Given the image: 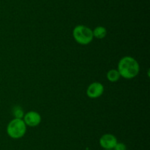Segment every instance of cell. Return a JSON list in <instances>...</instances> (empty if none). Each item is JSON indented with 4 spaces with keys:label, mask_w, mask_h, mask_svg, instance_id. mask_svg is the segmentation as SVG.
Instances as JSON below:
<instances>
[{
    "label": "cell",
    "mask_w": 150,
    "mask_h": 150,
    "mask_svg": "<svg viewBox=\"0 0 150 150\" xmlns=\"http://www.w3.org/2000/svg\"><path fill=\"white\" fill-rule=\"evenodd\" d=\"M117 70L120 76L127 79L135 78L139 75L140 71L139 63L134 57L125 56L119 61Z\"/></svg>",
    "instance_id": "1"
},
{
    "label": "cell",
    "mask_w": 150,
    "mask_h": 150,
    "mask_svg": "<svg viewBox=\"0 0 150 150\" xmlns=\"http://www.w3.org/2000/svg\"><path fill=\"white\" fill-rule=\"evenodd\" d=\"M74 40L81 45H87L93 40L92 30L85 25H77L73 30Z\"/></svg>",
    "instance_id": "2"
},
{
    "label": "cell",
    "mask_w": 150,
    "mask_h": 150,
    "mask_svg": "<svg viewBox=\"0 0 150 150\" xmlns=\"http://www.w3.org/2000/svg\"><path fill=\"white\" fill-rule=\"evenodd\" d=\"M26 125L23 119L14 118L10 121L7 126V133L13 139L22 138L26 134Z\"/></svg>",
    "instance_id": "3"
},
{
    "label": "cell",
    "mask_w": 150,
    "mask_h": 150,
    "mask_svg": "<svg viewBox=\"0 0 150 150\" xmlns=\"http://www.w3.org/2000/svg\"><path fill=\"white\" fill-rule=\"evenodd\" d=\"M104 92V86L99 82L91 83L86 89V95L90 99H97L101 96Z\"/></svg>",
    "instance_id": "4"
},
{
    "label": "cell",
    "mask_w": 150,
    "mask_h": 150,
    "mask_svg": "<svg viewBox=\"0 0 150 150\" xmlns=\"http://www.w3.org/2000/svg\"><path fill=\"white\" fill-rule=\"evenodd\" d=\"M23 120L26 126L34 127V126H38L40 124L42 118H41L40 114L39 113L31 110V111L25 113L23 117Z\"/></svg>",
    "instance_id": "5"
},
{
    "label": "cell",
    "mask_w": 150,
    "mask_h": 150,
    "mask_svg": "<svg viewBox=\"0 0 150 150\" xmlns=\"http://www.w3.org/2000/svg\"><path fill=\"white\" fill-rule=\"evenodd\" d=\"M117 143V138L112 134H105L100 138V145L105 149H112L114 148Z\"/></svg>",
    "instance_id": "6"
},
{
    "label": "cell",
    "mask_w": 150,
    "mask_h": 150,
    "mask_svg": "<svg viewBox=\"0 0 150 150\" xmlns=\"http://www.w3.org/2000/svg\"><path fill=\"white\" fill-rule=\"evenodd\" d=\"M92 33H93L94 38H97V39H103L105 38L107 35V29L106 28L104 27L103 26H96L95 29L92 30Z\"/></svg>",
    "instance_id": "7"
},
{
    "label": "cell",
    "mask_w": 150,
    "mask_h": 150,
    "mask_svg": "<svg viewBox=\"0 0 150 150\" xmlns=\"http://www.w3.org/2000/svg\"><path fill=\"white\" fill-rule=\"evenodd\" d=\"M120 74L117 69H111L106 74V78L109 82H116L120 79Z\"/></svg>",
    "instance_id": "8"
},
{
    "label": "cell",
    "mask_w": 150,
    "mask_h": 150,
    "mask_svg": "<svg viewBox=\"0 0 150 150\" xmlns=\"http://www.w3.org/2000/svg\"><path fill=\"white\" fill-rule=\"evenodd\" d=\"M13 114L16 119H23L24 113H23V109L19 106H16L13 109Z\"/></svg>",
    "instance_id": "9"
},
{
    "label": "cell",
    "mask_w": 150,
    "mask_h": 150,
    "mask_svg": "<svg viewBox=\"0 0 150 150\" xmlns=\"http://www.w3.org/2000/svg\"><path fill=\"white\" fill-rule=\"evenodd\" d=\"M114 150H126L127 147H126L125 144L123 143H117L116 146H114Z\"/></svg>",
    "instance_id": "10"
},
{
    "label": "cell",
    "mask_w": 150,
    "mask_h": 150,
    "mask_svg": "<svg viewBox=\"0 0 150 150\" xmlns=\"http://www.w3.org/2000/svg\"><path fill=\"white\" fill-rule=\"evenodd\" d=\"M105 150H112V149H105Z\"/></svg>",
    "instance_id": "11"
}]
</instances>
